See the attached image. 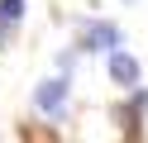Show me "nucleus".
<instances>
[{"mask_svg":"<svg viewBox=\"0 0 148 143\" xmlns=\"http://www.w3.org/2000/svg\"><path fill=\"white\" fill-rule=\"evenodd\" d=\"M67 100H72L67 76H48V81H38V86H34V105H38L48 119H62V114H67Z\"/></svg>","mask_w":148,"mask_h":143,"instance_id":"1","label":"nucleus"},{"mask_svg":"<svg viewBox=\"0 0 148 143\" xmlns=\"http://www.w3.org/2000/svg\"><path fill=\"white\" fill-rule=\"evenodd\" d=\"M105 72H110V81L124 86V91H134V86H138V62H134L129 53H119V48L105 57Z\"/></svg>","mask_w":148,"mask_h":143,"instance_id":"2","label":"nucleus"},{"mask_svg":"<svg viewBox=\"0 0 148 143\" xmlns=\"http://www.w3.org/2000/svg\"><path fill=\"white\" fill-rule=\"evenodd\" d=\"M77 48H105V53H115V48H119V29L96 19V24H86V34H81Z\"/></svg>","mask_w":148,"mask_h":143,"instance_id":"3","label":"nucleus"},{"mask_svg":"<svg viewBox=\"0 0 148 143\" xmlns=\"http://www.w3.org/2000/svg\"><path fill=\"white\" fill-rule=\"evenodd\" d=\"M0 19H14L19 24L24 19V0H0Z\"/></svg>","mask_w":148,"mask_h":143,"instance_id":"4","label":"nucleus"},{"mask_svg":"<svg viewBox=\"0 0 148 143\" xmlns=\"http://www.w3.org/2000/svg\"><path fill=\"white\" fill-rule=\"evenodd\" d=\"M10 38H14V19H0V48H10Z\"/></svg>","mask_w":148,"mask_h":143,"instance_id":"5","label":"nucleus"}]
</instances>
